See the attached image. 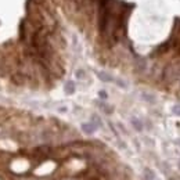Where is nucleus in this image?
I'll return each mask as SVG.
<instances>
[{
    "label": "nucleus",
    "mask_w": 180,
    "mask_h": 180,
    "mask_svg": "<svg viewBox=\"0 0 180 180\" xmlns=\"http://www.w3.org/2000/svg\"><path fill=\"white\" fill-rule=\"evenodd\" d=\"M144 180H155V173L151 169H144Z\"/></svg>",
    "instance_id": "5"
},
{
    "label": "nucleus",
    "mask_w": 180,
    "mask_h": 180,
    "mask_svg": "<svg viewBox=\"0 0 180 180\" xmlns=\"http://www.w3.org/2000/svg\"><path fill=\"white\" fill-rule=\"evenodd\" d=\"M64 92L67 94H73L75 93V83L73 82H67L64 86Z\"/></svg>",
    "instance_id": "4"
},
{
    "label": "nucleus",
    "mask_w": 180,
    "mask_h": 180,
    "mask_svg": "<svg viewBox=\"0 0 180 180\" xmlns=\"http://www.w3.org/2000/svg\"><path fill=\"white\" fill-rule=\"evenodd\" d=\"M76 78H78V79H83V78H84V71L79 69V71L76 72Z\"/></svg>",
    "instance_id": "8"
},
{
    "label": "nucleus",
    "mask_w": 180,
    "mask_h": 180,
    "mask_svg": "<svg viewBox=\"0 0 180 180\" xmlns=\"http://www.w3.org/2000/svg\"><path fill=\"white\" fill-rule=\"evenodd\" d=\"M98 94H100V97H101V98H103V100H105V98H107V93H105V92H103V90H101V92L98 93Z\"/></svg>",
    "instance_id": "10"
},
{
    "label": "nucleus",
    "mask_w": 180,
    "mask_h": 180,
    "mask_svg": "<svg viewBox=\"0 0 180 180\" xmlns=\"http://www.w3.org/2000/svg\"><path fill=\"white\" fill-rule=\"evenodd\" d=\"M97 76H98L103 82H114V80H115L109 73H107V72H97Z\"/></svg>",
    "instance_id": "3"
},
{
    "label": "nucleus",
    "mask_w": 180,
    "mask_h": 180,
    "mask_svg": "<svg viewBox=\"0 0 180 180\" xmlns=\"http://www.w3.org/2000/svg\"><path fill=\"white\" fill-rule=\"evenodd\" d=\"M114 82H115V83L118 84V86H120V87H126V83H125L123 80H120V79H115Z\"/></svg>",
    "instance_id": "9"
},
{
    "label": "nucleus",
    "mask_w": 180,
    "mask_h": 180,
    "mask_svg": "<svg viewBox=\"0 0 180 180\" xmlns=\"http://www.w3.org/2000/svg\"><path fill=\"white\" fill-rule=\"evenodd\" d=\"M98 128L97 125H94L93 122H87V123H83L82 125V130H83L84 133H87V134H92V133H94V130Z\"/></svg>",
    "instance_id": "2"
},
{
    "label": "nucleus",
    "mask_w": 180,
    "mask_h": 180,
    "mask_svg": "<svg viewBox=\"0 0 180 180\" xmlns=\"http://www.w3.org/2000/svg\"><path fill=\"white\" fill-rule=\"evenodd\" d=\"M132 125L134 126V129H136V130H139V132L143 129V125H141V122L137 119V118H132Z\"/></svg>",
    "instance_id": "6"
},
{
    "label": "nucleus",
    "mask_w": 180,
    "mask_h": 180,
    "mask_svg": "<svg viewBox=\"0 0 180 180\" xmlns=\"http://www.w3.org/2000/svg\"><path fill=\"white\" fill-rule=\"evenodd\" d=\"M172 111H173V114H175V115L180 116V105H175Z\"/></svg>",
    "instance_id": "7"
},
{
    "label": "nucleus",
    "mask_w": 180,
    "mask_h": 180,
    "mask_svg": "<svg viewBox=\"0 0 180 180\" xmlns=\"http://www.w3.org/2000/svg\"><path fill=\"white\" fill-rule=\"evenodd\" d=\"M179 168H180V161H179Z\"/></svg>",
    "instance_id": "11"
},
{
    "label": "nucleus",
    "mask_w": 180,
    "mask_h": 180,
    "mask_svg": "<svg viewBox=\"0 0 180 180\" xmlns=\"http://www.w3.org/2000/svg\"><path fill=\"white\" fill-rule=\"evenodd\" d=\"M180 78V69L175 64H169L162 69V79L166 83H173Z\"/></svg>",
    "instance_id": "1"
}]
</instances>
